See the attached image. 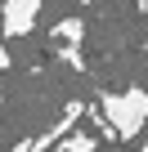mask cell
Returning a JSON list of instances; mask_svg holds the SVG:
<instances>
[{"label":"cell","mask_w":148,"mask_h":152,"mask_svg":"<svg viewBox=\"0 0 148 152\" xmlns=\"http://www.w3.org/2000/svg\"><path fill=\"white\" fill-rule=\"evenodd\" d=\"M144 125H148V90L144 85L103 94V130L112 139H135Z\"/></svg>","instance_id":"1"},{"label":"cell","mask_w":148,"mask_h":152,"mask_svg":"<svg viewBox=\"0 0 148 152\" xmlns=\"http://www.w3.org/2000/svg\"><path fill=\"white\" fill-rule=\"evenodd\" d=\"M58 152H99V139H94L90 130H81V125H77V130H72V134L58 143Z\"/></svg>","instance_id":"3"},{"label":"cell","mask_w":148,"mask_h":152,"mask_svg":"<svg viewBox=\"0 0 148 152\" xmlns=\"http://www.w3.org/2000/svg\"><path fill=\"white\" fill-rule=\"evenodd\" d=\"M40 0H5L0 5V40H18L40 23Z\"/></svg>","instance_id":"2"},{"label":"cell","mask_w":148,"mask_h":152,"mask_svg":"<svg viewBox=\"0 0 148 152\" xmlns=\"http://www.w3.org/2000/svg\"><path fill=\"white\" fill-rule=\"evenodd\" d=\"M14 152H27V143H18V148H14Z\"/></svg>","instance_id":"5"},{"label":"cell","mask_w":148,"mask_h":152,"mask_svg":"<svg viewBox=\"0 0 148 152\" xmlns=\"http://www.w3.org/2000/svg\"><path fill=\"white\" fill-rule=\"evenodd\" d=\"M9 63H14V58H9V49H5V40H0V72H9Z\"/></svg>","instance_id":"4"}]
</instances>
